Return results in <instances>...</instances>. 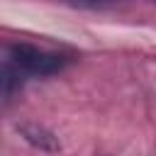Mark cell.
Here are the masks:
<instances>
[{"label":"cell","mask_w":156,"mask_h":156,"mask_svg":"<svg viewBox=\"0 0 156 156\" xmlns=\"http://www.w3.org/2000/svg\"><path fill=\"white\" fill-rule=\"evenodd\" d=\"M68 56L49 51V49H39L34 44H12L10 46V63L22 73V76H54L61 73L68 66Z\"/></svg>","instance_id":"1"},{"label":"cell","mask_w":156,"mask_h":156,"mask_svg":"<svg viewBox=\"0 0 156 156\" xmlns=\"http://www.w3.org/2000/svg\"><path fill=\"white\" fill-rule=\"evenodd\" d=\"M17 132L22 134L24 141H29V144H32L34 149H39V151H49V154H54V151L61 149L58 139H56L49 129H44V127H37V124H22V127H17Z\"/></svg>","instance_id":"2"},{"label":"cell","mask_w":156,"mask_h":156,"mask_svg":"<svg viewBox=\"0 0 156 156\" xmlns=\"http://www.w3.org/2000/svg\"><path fill=\"white\" fill-rule=\"evenodd\" d=\"M22 83L24 76L12 63H0V100H10L12 95H17Z\"/></svg>","instance_id":"3"}]
</instances>
